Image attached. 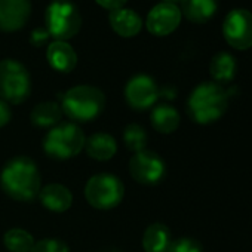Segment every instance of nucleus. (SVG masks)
I'll use <instances>...</instances> for the list:
<instances>
[{
    "instance_id": "obj_1",
    "label": "nucleus",
    "mask_w": 252,
    "mask_h": 252,
    "mask_svg": "<svg viewBox=\"0 0 252 252\" xmlns=\"http://www.w3.org/2000/svg\"><path fill=\"white\" fill-rule=\"evenodd\" d=\"M0 186L9 197L18 202H32L39 197L42 190L40 171L27 156L14 158L0 174Z\"/></svg>"
},
{
    "instance_id": "obj_2",
    "label": "nucleus",
    "mask_w": 252,
    "mask_h": 252,
    "mask_svg": "<svg viewBox=\"0 0 252 252\" xmlns=\"http://www.w3.org/2000/svg\"><path fill=\"white\" fill-rule=\"evenodd\" d=\"M228 94L214 82L200 83L189 96L187 110L190 117L200 125H208L218 120L227 110Z\"/></svg>"
},
{
    "instance_id": "obj_3",
    "label": "nucleus",
    "mask_w": 252,
    "mask_h": 252,
    "mask_svg": "<svg viewBox=\"0 0 252 252\" xmlns=\"http://www.w3.org/2000/svg\"><path fill=\"white\" fill-rule=\"evenodd\" d=\"M105 107V96L101 89L91 85H79L61 96L63 113L73 123H86L96 119Z\"/></svg>"
},
{
    "instance_id": "obj_4",
    "label": "nucleus",
    "mask_w": 252,
    "mask_h": 252,
    "mask_svg": "<svg viewBox=\"0 0 252 252\" xmlns=\"http://www.w3.org/2000/svg\"><path fill=\"white\" fill-rule=\"evenodd\" d=\"M85 135L73 122H63L46 134L43 140L45 153L55 160H67L85 149Z\"/></svg>"
},
{
    "instance_id": "obj_5",
    "label": "nucleus",
    "mask_w": 252,
    "mask_h": 252,
    "mask_svg": "<svg viewBox=\"0 0 252 252\" xmlns=\"http://www.w3.org/2000/svg\"><path fill=\"white\" fill-rule=\"evenodd\" d=\"M45 24L51 37L65 42L79 33L82 27V17L76 5L68 0H55L46 8Z\"/></svg>"
},
{
    "instance_id": "obj_6",
    "label": "nucleus",
    "mask_w": 252,
    "mask_h": 252,
    "mask_svg": "<svg viewBox=\"0 0 252 252\" xmlns=\"http://www.w3.org/2000/svg\"><path fill=\"white\" fill-rule=\"evenodd\" d=\"M32 92L27 68L17 60L0 61V99L6 104H21Z\"/></svg>"
},
{
    "instance_id": "obj_7",
    "label": "nucleus",
    "mask_w": 252,
    "mask_h": 252,
    "mask_svg": "<svg viewBox=\"0 0 252 252\" xmlns=\"http://www.w3.org/2000/svg\"><path fill=\"white\" fill-rule=\"evenodd\" d=\"M123 183L111 174H96L91 177L85 186V197L88 203L101 211L116 208L123 200Z\"/></svg>"
},
{
    "instance_id": "obj_8",
    "label": "nucleus",
    "mask_w": 252,
    "mask_h": 252,
    "mask_svg": "<svg viewBox=\"0 0 252 252\" xmlns=\"http://www.w3.org/2000/svg\"><path fill=\"white\" fill-rule=\"evenodd\" d=\"M222 34L230 46L243 51L252 46V14L246 9L230 11L222 23Z\"/></svg>"
},
{
    "instance_id": "obj_9",
    "label": "nucleus",
    "mask_w": 252,
    "mask_h": 252,
    "mask_svg": "<svg viewBox=\"0 0 252 252\" xmlns=\"http://www.w3.org/2000/svg\"><path fill=\"white\" fill-rule=\"evenodd\" d=\"M129 174L137 183L153 186L163 180L166 174V165L158 153L143 150L135 153L129 160Z\"/></svg>"
},
{
    "instance_id": "obj_10",
    "label": "nucleus",
    "mask_w": 252,
    "mask_h": 252,
    "mask_svg": "<svg viewBox=\"0 0 252 252\" xmlns=\"http://www.w3.org/2000/svg\"><path fill=\"white\" fill-rule=\"evenodd\" d=\"M125 98L129 107L143 111L155 105L159 98V88L150 76L137 74L126 83Z\"/></svg>"
},
{
    "instance_id": "obj_11",
    "label": "nucleus",
    "mask_w": 252,
    "mask_h": 252,
    "mask_svg": "<svg viewBox=\"0 0 252 252\" xmlns=\"http://www.w3.org/2000/svg\"><path fill=\"white\" fill-rule=\"evenodd\" d=\"M181 9L177 5L159 3L147 15V30L155 36H168L177 30L181 23Z\"/></svg>"
},
{
    "instance_id": "obj_12",
    "label": "nucleus",
    "mask_w": 252,
    "mask_h": 252,
    "mask_svg": "<svg viewBox=\"0 0 252 252\" xmlns=\"http://www.w3.org/2000/svg\"><path fill=\"white\" fill-rule=\"evenodd\" d=\"M32 14L30 0H0V32L14 33L21 30Z\"/></svg>"
},
{
    "instance_id": "obj_13",
    "label": "nucleus",
    "mask_w": 252,
    "mask_h": 252,
    "mask_svg": "<svg viewBox=\"0 0 252 252\" xmlns=\"http://www.w3.org/2000/svg\"><path fill=\"white\" fill-rule=\"evenodd\" d=\"M108 21H110V26L114 30V33L122 37H134L143 29L141 17L135 11L126 9V8L111 11Z\"/></svg>"
},
{
    "instance_id": "obj_14",
    "label": "nucleus",
    "mask_w": 252,
    "mask_h": 252,
    "mask_svg": "<svg viewBox=\"0 0 252 252\" xmlns=\"http://www.w3.org/2000/svg\"><path fill=\"white\" fill-rule=\"evenodd\" d=\"M46 58L49 65L60 73H70L76 68L77 64V55L73 46H70L67 42L60 40L49 43Z\"/></svg>"
},
{
    "instance_id": "obj_15",
    "label": "nucleus",
    "mask_w": 252,
    "mask_h": 252,
    "mask_svg": "<svg viewBox=\"0 0 252 252\" xmlns=\"http://www.w3.org/2000/svg\"><path fill=\"white\" fill-rule=\"evenodd\" d=\"M39 199L42 205L52 212H65L73 203L71 191L63 184L45 186L39 193Z\"/></svg>"
},
{
    "instance_id": "obj_16",
    "label": "nucleus",
    "mask_w": 252,
    "mask_h": 252,
    "mask_svg": "<svg viewBox=\"0 0 252 252\" xmlns=\"http://www.w3.org/2000/svg\"><path fill=\"white\" fill-rule=\"evenodd\" d=\"M85 150L94 160H110L117 152L116 140L107 132H96L85 141Z\"/></svg>"
},
{
    "instance_id": "obj_17",
    "label": "nucleus",
    "mask_w": 252,
    "mask_h": 252,
    "mask_svg": "<svg viewBox=\"0 0 252 252\" xmlns=\"http://www.w3.org/2000/svg\"><path fill=\"white\" fill-rule=\"evenodd\" d=\"M171 242V231L162 222L150 224L143 236V248L146 252H165Z\"/></svg>"
},
{
    "instance_id": "obj_18",
    "label": "nucleus",
    "mask_w": 252,
    "mask_h": 252,
    "mask_svg": "<svg viewBox=\"0 0 252 252\" xmlns=\"http://www.w3.org/2000/svg\"><path fill=\"white\" fill-rule=\"evenodd\" d=\"M63 108L58 102L46 101L36 105L32 111V123L37 128H52L57 126L63 119Z\"/></svg>"
},
{
    "instance_id": "obj_19",
    "label": "nucleus",
    "mask_w": 252,
    "mask_h": 252,
    "mask_svg": "<svg viewBox=\"0 0 252 252\" xmlns=\"http://www.w3.org/2000/svg\"><path fill=\"white\" fill-rule=\"evenodd\" d=\"M152 125L160 134H172L180 126V114L178 111L168 104H162L153 108L152 111Z\"/></svg>"
},
{
    "instance_id": "obj_20",
    "label": "nucleus",
    "mask_w": 252,
    "mask_h": 252,
    "mask_svg": "<svg viewBox=\"0 0 252 252\" xmlns=\"http://www.w3.org/2000/svg\"><path fill=\"white\" fill-rule=\"evenodd\" d=\"M217 11V0H183L181 14L193 23L208 21Z\"/></svg>"
},
{
    "instance_id": "obj_21",
    "label": "nucleus",
    "mask_w": 252,
    "mask_h": 252,
    "mask_svg": "<svg viewBox=\"0 0 252 252\" xmlns=\"http://www.w3.org/2000/svg\"><path fill=\"white\" fill-rule=\"evenodd\" d=\"M209 71L217 82H230L236 73V60L228 52H218L211 60Z\"/></svg>"
},
{
    "instance_id": "obj_22",
    "label": "nucleus",
    "mask_w": 252,
    "mask_h": 252,
    "mask_svg": "<svg viewBox=\"0 0 252 252\" xmlns=\"http://www.w3.org/2000/svg\"><path fill=\"white\" fill-rule=\"evenodd\" d=\"M3 242L9 252H30L34 246L33 236L23 228H11L6 231Z\"/></svg>"
},
{
    "instance_id": "obj_23",
    "label": "nucleus",
    "mask_w": 252,
    "mask_h": 252,
    "mask_svg": "<svg viewBox=\"0 0 252 252\" xmlns=\"http://www.w3.org/2000/svg\"><path fill=\"white\" fill-rule=\"evenodd\" d=\"M123 143H125L126 149L134 153H140V152L146 150V146H147L146 129L137 123L128 125L123 131Z\"/></svg>"
},
{
    "instance_id": "obj_24",
    "label": "nucleus",
    "mask_w": 252,
    "mask_h": 252,
    "mask_svg": "<svg viewBox=\"0 0 252 252\" xmlns=\"http://www.w3.org/2000/svg\"><path fill=\"white\" fill-rule=\"evenodd\" d=\"M30 252H70V249L64 240L49 237L34 242V246Z\"/></svg>"
},
{
    "instance_id": "obj_25",
    "label": "nucleus",
    "mask_w": 252,
    "mask_h": 252,
    "mask_svg": "<svg viewBox=\"0 0 252 252\" xmlns=\"http://www.w3.org/2000/svg\"><path fill=\"white\" fill-rule=\"evenodd\" d=\"M165 252H202V245L191 237H181L172 240Z\"/></svg>"
},
{
    "instance_id": "obj_26",
    "label": "nucleus",
    "mask_w": 252,
    "mask_h": 252,
    "mask_svg": "<svg viewBox=\"0 0 252 252\" xmlns=\"http://www.w3.org/2000/svg\"><path fill=\"white\" fill-rule=\"evenodd\" d=\"M49 33L45 27H39V29H34L32 32V36H30V43L33 46H43L45 43H48L49 40Z\"/></svg>"
},
{
    "instance_id": "obj_27",
    "label": "nucleus",
    "mask_w": 252,
    "mask_h": 252,
    "mask_svg": "<svg viewBox=\"0 0 252 252\" xmlns=\"http://www.w3.org/2000/svg\"><path fill=\"white\" fill-rule=\"evenodd\" d=\"M95 2L101 6V8H104V9H107V11H116V9H120V8H123L125 5H126V2L128 0H95Z\"/></svg>"
},
{
    "instance_id": "obj_28",
    "label": "nucleus",
    "mask_w": 252,
    "mask_h": 252,
    "mask_svg": "<svg viewBox=\"0 0 252 252\" xmlns=\"http://www.w3.org/2000/svg\"><path fill=\"white\" fill-rule=\"evenodd\" d=\"M11 116H12V113H11L9 105L3 99H0V128H3L5 125L9 123Z\"/></svg>"
},
{
    "instance_id": "obj_29",
    "label": "nucleus",
    "mask_w": 252,
    "mask_h": 252,
    "mask_svg": "<svg viewBox=\"0 0 252 252\" xmlns=\"http://www.w3.org/2000/svg\"><path fill=\"white\" fill-rule=\"evenodd\" d=\"M183 0H163V3H171V5H177V3H181Z\"/></svg>"
}]
</instances>
